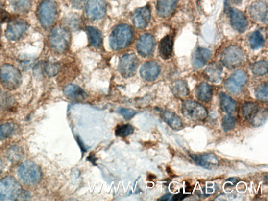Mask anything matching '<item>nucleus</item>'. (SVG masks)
Instances as JSON below:
<instances>
[{"instance_id":"1","label":"nucleus","mask_w":268,"mask_h":201,"mask_svg":"<svg viewBox=\"0 0 268 201\" xmlns=\"http://www.w3.org/2000/svg\"><path fill=\"white\" fill-rule=\"evenodd\" d=\"M133 37L132 28L126 24H121L115 28L110 36L111 48L116 50H121L131 44Z\"/></svg>"},{"instance_id":"2","label":"nucleus","mask_w":268,"mask_h":201,"mask_svg":"<svg viewBox=\"0 0 268 201\" xmlns=\"http://www.w3.org/2000/svg\"><path fill=\"white\" fill-rule=\"evenodd\" d=\"M0 81L3 87L10 91L16 90L22 84V74L14 66L5 64L0 69Z\"/></svg>"},{"instance_id":"3","label":"nucleus","mask_w":268,"mask_h":201,"mask_svg":"<svg viewBox=\"0 0 268 201\" xmlns=\"http://www.w3.org/2000/svg\"><path fill=\"white\" fill-rule=\"evenodd\" d=\"M18 175L20 180L28 185H35L39 183L42 178L40 167L30 161L23 163L19 166Z\"/></svg>"},{"instance_id":"4","label":"nucleus","mask_w":268,"mask_h":201,"mask_svg":"<svg viewBox=\"0 0 268 201\" xmlns=\"http://www.w3.org/2000/svg\"><path fill=\"white\" fill-rule=\"evenodd\" d=\"M242 114L255 127L264 124L268 117L267 110L259 107L258 104L253 102L244 104L242 108Z\"/></svg>"},{"instance_id":"5","label":"nucleus","mask_w":268,"mask_h":201,"mask_svg":"<svg viewBox=\"0 0 268 201\" xmlns=\"http://www.w3.org/2000/svg\"><path fill=\"white\" fill-rule=\"evenodd\" d=\"M57 15L58 6L54 0H44L38 7V18L44 28L51 26L55 23Z\"/></svg>"},{"instance_id":"6","label":"nucleus","mask_w":268,"mask_h":201,"mask_svg":"<svg viewBox=\"0 0 268 201\" xmlns=\"http://www.w3.org/2000/svg\"><path fill=\"white\" fill-rule=\"evenodd\" d=\"M22 188L19 183L12 177L0 180V201H15L20 198Z\"/></svg>"},{"instance_id":"7","label":"nucleus","mask_w":268,"mask_h":201,"mask_svg":"<svg viewBox=\"0 0 268 201\" xmlns=\"http://www.w3.org/2000/svg\"><path fill=\"white\" fill-rule=\"evenodd\" d=\"M71 35L67 29L56 27L52 29L49 36L50 45L53 51L61 54L70 46Z\"/></svg>"},{"instance_id":"8","label":"nucleus","mask_w":268,"mask_h":201,"mask_svg":"<svg viewBox=\"0 0 268 201\" xmlns=\"http://www.w3.org/2000/svg\"><path fill=\"white\" fill-rule=\"evenodd\" d=\"M182 112L184 116L194 122L203 121L208 115L207 110L202 104L193 101L184 102Z\"/></svg>"},{"instance_id":"9","label":"nucleus","mask_w":268,"mask_h":201,"mask_svg":"<svg viewBox=\"0 0 268 201\" xmlns=\"http://www.w3.org/2000/svg\"><path fill=\"white\" fill-rule=\"evenodd\" d=\"M244 55L241 48L235 46L227 48L221 54V63L228 69H235L243 62Z\"/></svg>"},{"instance_id":"10","label":"nucleus","mask_w":268,"mask_h":201,"mask_svg":"<svg viewBox=\"0 0 268 201\" xmlns=\"http://www.w3.org/2000/svg\"><path fill=\"white\" fill-rule=\"evenodd\" d=\"M139 61L134 54H126L122 56L119 63V72L122 77L129 78L134 76L136 72Z\"/></svg>"},{"instance_id":"11","label":"nucleus","mask_w":268,"mask_h":201,"mask_svg":"<svg viewBox=\"0 0 268 201\" xmlns=\"http://www.w3.org/2000/svg\"><path fill=\"white\" fill-rule=\"evenodd\" d=\"M248 80L247 74L242 70L237 71L226 81L227 90L233 94L239 93Z\"/></svg>"},{"instance_id":"12","label":"nucleus","mask_w":268,"mask_h":201,"mask_svg":"<svg viewBox=\"0 0 268 201\" xmlns=\"http://www.w3.org/2000/svg\"><path fill=\"white\" fill-rule=\"evenodd\" d=\"M28 26L27 22L24 20L17 19L11 21L6 28V38L11 41L19 40L26 32Z\"/></svg>"},{"instance_id":"13","label":"nucleus","mask_w":268,"mask_h":201,"mask_svg":"<svg viewBox=\"0 0 268 201\" xmlns=\"http://www.w3.org/2000/svg\"><path fill=\"white\" fill-rule=\"evenodd\" d=\"M107 6L104 0H89L86 5V13L92 20L102 19L106 14Z\"/></svg>"},{"instance_id":"14","label":"nucleus","mask_w":268,"mask_h":201,"mask_svg":"<svg viewBox=\"0 0 268 201\" xmlns=\"http://www.w3.org/2000/svg\"><path fill=\"white\" fill-rule=\"evenodd\" d=\"M155 46L154 37L149 34H145L140 36L136 45L137 51L143 57L151 55L154 50Z\"/></svg>"},{"instance_id":"15","label":"nucleus","mask_w":268,"mask_h":201,"mask_svg":"<svg viewBox=\"0 0 268 201\" xmlns=\"http://www.w3.org/2000/svg\"><path fill=\"white\" fill-rule=\"evenodd\" d=\"M151 18V11L148 6L137 9L132 15V20L134 26L139 29L146 28Z\"/></svg>"},{"instance_id":"16","label":"nucleus","mask_w":268,"mask_h":201,"mask_svg":"<svg viewBox=\"0 0 268 201\" xmlns=\"http://www.w3.org/2000/svg\"><path fill=\"white\" fill-rule=\"evenodd\" d=\"M249 13L251 18L257 22L265 23L267 21L268 6L264 1L252 3L249 7Z\"/></svg>"},{"instance_id":"17","label":"nucleus","mask_w":268,"mask_h":201,"mask_svg":"<svg viewBox=\"0 0 268 201\" xmlns=\"http://www.w3.org/2000/svg\"><path fill=\"white\" fill-rule=\"evenodd\" d=\"M231 23L233 28L240 33L246 30L248 27V21L244 14L239 10L231 8L229 10Z\"/></svg>"},{"instance_id":"18","label":"nucleus","mask_w":268,"mask_h":201,"mask_svg":"<svg viewBox=\"0 0 268 201\" xmlns=\"http://www.w3.org/2000/svg\"><path fill=\"white\" fill-rule=\"evenodd\" d=\"M190 157L197 165L207 169L211 170L219 165V160L213 154H207L198 156L191 155Z\"/></svg>"},{"instance_id":"19","label":"nucleus","mask_w":268,"mask_h":201,"mask_svg":"<svg viewBox=\"0 0 268 201\" xmlns=\"http://www.w3.org/2000/svg\"><path fill=\"white\" fill-rule=\"evenodd\" d=\"M160 72V67L155 62H148L144 64L140 70L141 77L147 81L155 80L158 77Z\"/></svg>"},{"instance_id":"20","label":"nucleus","mask_w":268,"mask_h":201,"mask_svg":"<svg viewBox=\"0 0 268 201\" xmlns=\"http://www.w3.org/2000/svg\"><path fill=\"white\" fill-rule=\"evenodd\" d=\"M178 0H158L156 9L158 16L167 18L171 16L177 6Z\"/></svg>"},{"instance_id":"21","label":"nucleus","mask_w":268,"mask_h":201,"mask_svg":"<svg viewBox=\"0 0 268 201\" xmlns=\"http://www.w3.org/2000/svg\"><path fill=\"white\" fill-rule=\"evenodd\" d=\"M173 36L168 35L161 40L159 45V54L163 59H170L172 54Z\"/></svg>"},{"instance_id":"22","label":"nucleus","mask_w":268,"mask_h":201,"mask_svg":"<svg viewBox=\"0 0 268 201\" xmlns=\"http://www.w3.org/2000/svg\"><path fill=\"white\" fill-rule=\"evenodd\" d=\"M223 68L219 63H213L209 65L205 69L204 76L209 81L214 83H218L221 78Z\"/></svg>"},{"instance_id":"23","label":"nucleus","mask_w":268,"mask_h":201,"mask_svg":"<svg viewBox=\"0 0 268 201\" xmlns=\"http://www.w3.org/2000/svg\"><path fill=\"white\" fill-rule=\"evenodd\" d=\"M64 94L68 99L74 101H83L87 96V93L81 88L72 84L65 87Z\"/></svg>"},{"instance_id":"24","label":"nucleus","mask_w":268,"mask_h":201,"mask_svg":"<svg viewBox=\"0 0 268 201\" xmlns=\"http://www.w3.org/2000/svg\"><path fill=\"white\" fill-rule=\"evenodd\" d=\"M211 56V51L205 48H198L193 56V65L195 68L200 69L209 61Z\"/></svg>"},{"instance_id":"25","label":"nucleus","mask_w":268,"mask_h":201,"mask_svg":"<svg viewBox=\"0 0 268 201\" xmlns=\"http://www.w3.org/2000/svg\"><path fill=\"white\" fill-rule=\"evenodd\" d=\"M196 98L203 102L211 101L213 96V88L207 83H202L199 85L195 91Z\"/></svg>"},{"instance_id":"26","label":"nucleus","mask_w":268,"mask_h":201,"mask_svg":"<svg viewBox=\"0 0 268 201\" xmlns=\"http://www.w3.org/2000/svg\"><path fill=\"white\" fill-rule=\"evenodd\" d=\"M220 106L222 111L228 114L235 112L237 104L236 102L224 93L219 94Z\"/></svg>"},{"instance_id":"27","label":"nucleus","mask_w":268,"mask_h":201,"mask_svg":"<svg viewBox=\"0 0 268 201\" xmlns=\"http://www.w3.org/2000/svg\"><path fill=\"white\" fill-rule=\"evenodd\" d=\"M162 117L164 121L175 130H180L183 128L181 118L177 114L171 112H165Z\"/></svg>"},{"instance_id":"28","label":"nucleus","mask_w":268,"mask_h":201,"mask_svg":"<svg viewBox=\"0 0 268 201\" xmlns=\"http://www.w3.org/2000/svg\"><path fill=\"white\" fill-rule=\"evenodd\" d=\"M87 31L91 45L95 48L101 47L103 43L101 32L97 28L91 26L87 27Z\"/></svg>"},{"instance_id":"29","label":"nucleus","mask_w":268,"mask_h":201,"mask_svg":"<svg viewBox=\"0 0 268 201\" xmlns=\"http://www.w3.org/2000/svg\"><path fill=\"white\" fill-rule=\"evenodd\" d=\"M171 89L175 97L180 99L185 98L189 93L187 84L183 80L174 81L171 85Z\"/></svg>"},{"instance_id":"30","label":"nucleus","mask_w":268,"mask_h":201,"mask_svg":"<svg viewBox=\"0 0 268 201\" xmlns=\"http://www.w3.org/2000/svg\"><path fill=\"white\" fill-rule=\"evenodd\" d=\"M9 2L13 10L18 13H26L31 9L30 0H9Z\"/></svg>"},{"instance_id":"31","label":"nucleus","mask_w":268,"mask_h":201,"mask_svg":"<svg viewBox=\"0 0 268 201\" xmlns=\"http://www.w3.org/2000/svg\"><path fill=\"white\" fill-rule=\"evenodd\" d=\"M249 41L251 48L253 49H257L262 47L265 42L263 36L258 31L250 35Z\"/></svg>"},{"instance_id":"32","label":"nucleus","mask_w":268,"mask_h":201,"mask_svg":"<svg viewBox=\"0 0 268 201\" xmlns=\"http://www.w3.org/2000/svg\"><path fill=\"white\" fill-rule=\"evenodd\" d=\"M134 131L133 126L129 124L122 125L118 126L116 130V135L120 137H125L132 135Z\"/></svg>"},{"instance_id":"33","label":"nucleus","mask_w":268,"mask_h":201,"mask_svg":"<svg viewBox=\"0 0 268 201\" xmlns=\"http://www.w3.org/2000/svg\"><path fill=\"white\" fill-rule=\"evenodd\" d=\"M252 71L255 75L262 76L268 72V63L266 61H260L255 63L252 67Z\"/></svg>"},{"instance_id":"34","label":"nucleus","mask_w":268,"mask_h":201,"mask_svg":"<svg viewBox=\"0 0 268 201\" xmlns=\"http://www.w3.org/2000/svg\"><path fill=\"white\" fill-rule=\"evenodd\" d=\"M14 131V125L12 123H5L0 125V140L9 137Z\"/></svg>"},{"instance_id":"35","label":"nucleus","mask_w":268,"mask_h":201,"mask_svg":"<svg viewBox=\"0 0 268 201\" xmlns=\"http://www.w3.org/2000/svg\"><path fill=\"white\" fill-rule=\"evenodd\" d=\"M255 95L259 100L267 102L268 100L267 84L263 83L259 85L256 89Z\"/></svg>"},{"instance_id":"36","label":"nucleus","mask_w":268,"mask_h":201,"mask_svg":"<svg viewBox=\"0 0 268 201\" xmlns=\"http://www.w3.org/2000/svg\"><path fill=\"white\" fill-rule=\"evenodd\" d=\"M61 66L57 63H49L45 66L44 70L47 75L49 77L55 76L59 73Z\"/></svg>"},{"instance_id":"37","label":"nucleus","mask_w":268,"mask_h":201,"mask_svg":"<svg viewBox=\"0 0 268 201\" xmlns=\"http://www.w3.org/2000/svg\"><path fill=\"white\" fill-rule=\"evenodd\" d=\"M235 118L231 115H226L222 120L221 127L223 130L227 132L232 130L235 126Z\"/></svg>"},{"instance_id":"38","label":"nucleus","mask_w":268,"mask_h":201,"mask_svg":"<svg viewBox=\"0 0 268 201\" xmlns=\"http://www.w3.org/2000/svg\"><path fill=\"white\" fill-rule=\"evenodd\" d=\"M24 156L21 149L17 146L12 147L8 151V157L13 162L20 161Z\"/></svg>"},{"instance_id":"39","label":"nucleus","mask_w":268,"mask_h":201,"mask_svg":"<svg viewBox=\"0 0 268 201\" xmlns=\"http://www.w3.org/2000/svg\"><path fill=\"white\" fill-rule=\"evenodd\" d=\"M119 113L126 119V120H130L133 118L136 114V112L132 109L121 108L119 109Z\"/></svg>"},{"instance_id":"40","label":"nucleus","mask_w":268,"mask_h":201,"mask_svg":"<svg viewBox=\"0 0 268 201\" xmlns=\"http://www.w3.org/2000/svg\"><path fill=\"white\" fill-rule=\"evenodd\" d=\"M87 0H72V3L74 8L81 9L85 5Z\"/></svg>"},{"instance_id":"41","label":"nucleus","mask_w":268,"mask_h":201,"mask_svg":"<svg viewBox=\"0 0 268 201\" xmlns=\"http://www.w3.org/2000/svg\"><path fill=\"white\" fill-rule=\"evenodd\" d=\"M239 179L238 178H232L229 179H228L227 182H228L227 183V185H229V186H232L234 184L237 183L239 181Z\"/></svg>"},{"instance_id":"42","label":"nucleus","mask_w":268,"mask_h":201,"mask_svg":"<svg viewBox=\"0 0 268 201\" xmlns=\"http://www.w3.org/2000/svg\"><path fill=\"white\" fill-rule=\"evenodd\" d=\"M186 196H187V195H184L182 192V193H179V194L174 196L172 200V201L182 200L184 198H185Z\"/></svg>"},{"instance_id":"43","label":"nucleus","mask_w":268,"mask_h":201,"mask_svg":"<svg viewBox=\"0 0 268 201\" xmlns=\"http://www.w3.org/2000/svg\"><path fill=\"white\" fill-rule=\"evenodd\" d=\"M171 197V195L170 194H167L163 196V197L161 198L159 200H164V201H167L169 200L170 198Z\"/></svg>"},{"instance_id":"44","label":"nucleus","mask_w":268,"mask_h":201,"mask_svg":"<svg viewBox=\"0 0 268 201\" xmlns=\"http://www.w3.org/2000/svg\"><path fill=\"white\" fill-rule=\"evenodd\" d=\"M231 1L236 5H239L242 3V0H231Z\"/></svg>"},{"instance_id":"45","label":"nucleus","mask_w":268,"mask_h":201,"mask_svg":"<svg viewBox=\"0 0 268 201\" xmlns=\"http://www.w3.org/2000/svg\"><path fill=\"white\" fill-rule=\"evenodd\" d=\"M2 168H3L2 162L1 159H0V175H1L2 173Z\"/></svg>"}]
</instances>
